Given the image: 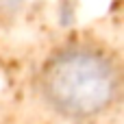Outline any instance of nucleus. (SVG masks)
Instances as JSON below:
<instances>
[{
  "label": "nucleus",
  "mask_w": 124,
  "mask_h": 124,
  "mask_svg": "<svg viewBox=\"0 0 124 124\" xmlns=\"http://www.w3.org/2000/svg\"><path fill=\"white\" fill-rule=\"evenodd\" d=\"M37 94L68 120H96L109 113L122 94V70L113 52L89 41H72L39 65Z\"/></svg>",
  "instance_id": "f257e3e1"
}]
</instances>
